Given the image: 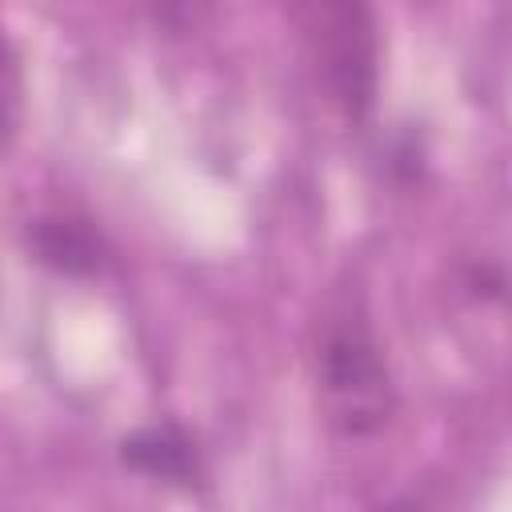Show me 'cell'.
<instances>
[{"label":"cell","instance_id":"7a4b0ae2","mask_svg":"<svg viewBox=\"0 0 512 512\" xmlns=\"http://www.w3.org/2000/svg\"><path fill=\"white\" fill-rule=\"evenodd\" d=\"M288 20L328 92L348 116H364L376 88L372 0H284Z\"/></svg>","mask_w":512,"mask_h":512},{"label":"cell","instance_id":"6da1fadb","mask_svg":"<svg viewBox=\"0 0 512 512\" xmlns=\"http://www.w3.org/2000/svg\"><path fill=\"white\" fill-rule=\"evenodd\" d=\"M316 392L324 420L344 436H372L396 412V388L388 360L360 316H336L320 328L316 356Z\"/></svg>","mask_w":512,"mask_h":512},{"label":"cell","instance_id":"277c9868","mask_svg":"<svg viewBox=\"0 0 512 512\" xmlns=\"http://www.w3.org/2000/svg\"><path fill=\"white\" fill-rule=\"evenodd\" d=\"M28 248L40 264L64 272V276H88L100 264V240L88 224L68 216H40L28 224Z\"/></svg>","mask_w":512,"mask_h":512},{"label":"cell","instance_id":"3957f363","mask_svg":"<svg viewBox=\"0 0 512 512\" xmlns=\"http://www.w3.org/2000/svg\"><path fill=\"white\" fill-rule=\"evenodd\" d=\"M120 456L128 468L152 476V480H168V484H192L200 476V456L192 448V440L172 428V424H156V428H140L120 444Z\"/></svg>","mask_w":512,"mask_h":512}]
</instances>
